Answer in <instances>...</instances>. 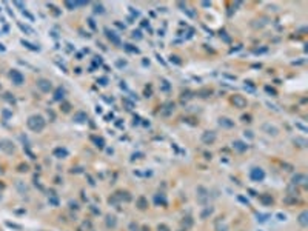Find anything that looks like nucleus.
Masks as SVG:
<instances>
[{"label":"nucleus","instance_id":"nucleus-23","mask_svg":"<svg viewBox=\"0 0 308 231\" xmlns=\"http://www.w3.org/2000/svg\"><path fill=\"white\" fill-rule=\"evenodd\" d=\"M92 140H94L96 146H99V148H103V146H105V140L102 137H92Z\"/></svg>","mask_w":308,"mask_h":231},{"label":"nucleus","instance_id":"nucleus-4","mask_svg":"<svg viewBox=\"0 0 308 231\" xmlns=\"http://www.w3.org/2000/svg\"><path fill=\"white\" fill-rule=\"evenodd\" d=\"M216 139H217V136H216L214 131H205V133L202 134L200 140H202L205 145H213V143L216 142Z\"/></svg>","mask_w":308,"mask_h":231},{"label":"nucleus","instance_id":"nucleus-20","mask_svg":"<svg viewBox=\"0 0 308 231\" xmlns=\"http://www.w3.org/2000/svg\"><path fill=\"white\" fill-rule=\"evenodd\" d=\"M259 200H261L264 205H273V202H274L273 197H271L270 194H261V196H259Z\"/></svg>","mask_w":308,"mask_h":231},{"label":"nucleus","instance_id":"nucleus-16","mask_svg":"<svg viewBox=\"0 0 308 231\" xmlns=\"http://www.w3.org/2000/svg\"><path fill=\"white\" fill-rule=\"evenodd\" d=\"M105 33H106V37L114 43V45H120V39H119V36H116V33L114 31H109V29H105Z\"/></svg>","mask_w":308,"mask_h":231},{"label":"nucleus","instance_id":"nucleus-27","mask_svg":"<svg viewBox=\"0 0 308 231\" xmlns=\"http://www.w3.org/2000/svg\"><path fill=\"white\" fill-rule=\"evenodd\" d=\"M257 217H259V219H257L259 222H266V219H268L270 216H268V214H257Z\"/></svg>","mask_w":308,"mask_h":231},{"label":"nucleus","instance_id":"nucleus-11","mask_svg":"<svg viewBox=\"0 0 308 231\" xmlns=\"http://www.w3.org/2000/svg\"><path fill=\"white\" fill-rule=\"evenodd\" d=\"M105 224H106L108 228H116V227H117V217H116L114 214H108V216L105 217Z\"/></svg>","mask_w":308,"mask_h":231},{"label":"nucleus","instance_id":"nucleus-28","mask_svg":"<svg viewBox=\"0 0 308 231\" xmlns=\"http://www.w3.org/2000/svg\"><path fill=\"white\" fill-rule=\"evenodd\" d=\"M139 230H140V228H139V225H137V224H134V222L130 224V231H139Z\"/></svg>","mask_w":308,"mask_h":231},{"label":"nucleus","instance_id":"nucleus-14","mask_svg":"<svg viewBox=\"0 0 308 231\" xmlns=\"http://www.w3.org/2000/svg\"><path fill=\"white\" fill-rule=\"evenodd\" d=\"M136 205H137V208L139 210H146L148 208V200H146V197L145 196H140V197H137V200H136Z\"/></svg>","mask_w":308,"mask_h":231},{"label":"nucleus","instance_id":"nucleus-33","mask_svg":"<svg viewBox=\"0 0 308 231\" xmlns=\"http://www.w3.org/2000/svg\"><path fill=\"white\" fill-rule=\"evenodd\" d=\"M242 120L243 122H251V116H242Z\"/></svg>","mask_w":308,"mask_h":231},{"label":"nucleus","instance_id":"nucleus-12","mask_svg":"<svg viewBox=\"0 0 308 231\" xmlns=\"http://www.w3.org/2000/svg\"><path fill=\"white\" fill-rule=\"evenodd\" d=\"M87 119H88V116H87V113H83V111H77L76 114H74V122L76 123H85L87 122Z\"/></svg>","mask_w":308,"mask_h":231},{"label":"nucleus","instance_id":"nucleus-24","mask_svg":"<svg viewBox=\"0 0 308 231\" xmlns=\"http://www.w3.org/2000/svg\"><path fill=\"white\" fill-rule=\"evenodd\" d=\"M63 96H65V90H63V88H59V90L56 91V97H54V99H56V100H62Z\"/></svg>","mask_w":308,"mask_h":231},{"label":"nucleus","instance_id":"nucleus-2","mask_svg":"<svg viewBox=\"0 0 308 231\" xmlns=\"http://www.w3.org/2000/svg\"><path fill=\"white\" fill-rule=\"evenodd\" d=\"M250 179L253 180V182H264L265 179V171L261 168V167H253L251 170H250Z\"/></svg>","mask_w":308,"mask_h":231},{"label":"nucleus","instance_id":"nucleus-17","mask_svg":"<svg viewBox=\"0 0 308 231\" xmlns=\"http://www.w3.org/2000/svg\"><path fill=\"white\" fill-rule=\"evenodd\" d=\"M154 202H156L157 205H162V207H167V205H168V200H167L165 194H162V193H159V194L154 196Z\"/></svg>","mask_w":308,"mask_h":231},{"label":"nucleus","instance_id":"nucleus-32","mask_svg":"<svg viewBox=\"0 0 308 231\" xmlns=\"http://www.w3.org/2000/svg\"><path fill=\"white\" fill-rule=\"evenodd\" d=\"M159 231H170V228L167 225H159Z\"/></svg>","mask_w":308,"mask_h":231},{"label":"nucleus","instance_id":"nucleus-9","mask_svg":"<svg viewBox=\"0 0 308 231\" xmlns=\"http://www.w3.org/2000/svg\"><path fill=\"white\" fill-rule=\"evenodd\" d=\"M11 79L14 80V83H16V85H22V83H23V80H25L23 74H22V73H19L17 69H12V73H11Z\"/></svg>","mask_w":308,"mask_h":231},{"label":"nucleus","instance_id":"nucleus-5","mask_svg":"<svg viewBox=\"0 0 308 231\" xmlns=\"http://www.w3.org/2000/svg\"><path fill=\"white\" fill-rule=\"evenodd\" d=\"M262 131L266 133L268 136H277V134H279V128H276L274 125H271V123H268V122L262 125Z\"/></svg>","mask_w":308,"mask_h":231},{"label":"nucleus","instance_id":"nucleus-1","mask_svg":"<svg viewBox=\"0 0 308 231\" xmlns=\"http://www.w3.org/2000/svg\"><path fill=\"white\" fill-rule=\"evenodd\" d=\"M28 128L34 133H40L42 130L45 128V119L40 116V114H34L28 119Z\"/></svg>","mask_w":308,"mask_h":231},{"label":"nucleus","instance_id":"nucleus-22","mask_svg":"<svg viewBox=\"0 0 308 231\" xmlns=\"http://www.w3.org/2000/svg\"><path fill=\"white\" fill-rule=\"evenodd\" d=\"M293 142H294V143H297V146H302V148H305V146H307V139H304V137H294L293 139Z\"/></svg>","mask_w":308,"mask_h":231},{"label":"nucleus","instance_id":"nucleus-31","mask_svg":"<svg viewBox=\"0 0 308 231\" xmlns=\"http://www.w3.org/2000/svg\"><path fill=\"white\" fill-rule=\"evenodd\" d=\"M69 207H71V208H73V210H74V208H76V210H79V205H77V203H76V202H73V200H71V202H69Z\"/></svg>","mask_w":308,"mask_h":231},{"label":"nucleus","instance_id":"nucleus-26","mask_svg":"<svg viewBox=\"0 0 308 231\" xmlns=\"http://www.w3.org/2000/svg\"><path fill=\"white\" fill-rule=\"evenodd\" d=\"M183 225H185V230H186V228H190V227L193 225V220H191V217H186V220H183Z\"/></svg>","mask_w":308,"mask_h":231},{"label":"nucleus","instance_id":"nucleus-34","mask_svg":"<svg viewBox=\"0 0 308 231\" xmlns=\"http://www.w3.org/2000/svg\"><path fill=\"white\" fill-rule=\"evenodd\" d=\"M142 153H137V154H132V159H142Z\"/></svg>","mask_w":308,"mask_h":231},{"label":"nucleus","instance_id":"nucleus-25","mask_svg":"<svg viewBox=\"0 0 308 231\" xmlns=\"http://www.w3.org/2000/svg\"><path fill=\"white\" fill-rule=\"evenodd\" d=\"M276 217H277V220H280V222L287 220V214H283V213H277V214H276Z\"/></svg>","mask_w":308,"mask_h":231},{"label":"nucleus","instance_id":"nucleus-15","mask_svg":"<svg viewBox=\"0 0 308 231\" xmlns=\"http://www.w3.org/2000/svg\"><path fill=\"white\" fill-rule=\"evenodd\" d=\"M219 125L222 128H234V122L231 119H228V117H220Z\"/></svg>","mask_w":308,"mask_h":231},{"label":"nucleus","instance_id":"nucleus-13","mask_svg":"<svg viewBox=\"0 0 308 231\" xmlns=\"http://www.w3.org/2000/svg\"><path fill=\"white\" fill-rule=\"evenodd\" d=\"M0 148L5 149L8 154L14 153V145H12V142H9V140H2V142H0Z\"/></svg>","mask_w":308,"mask_h":231},{"label":"nucleus","instance_id":"nucleus-3","mask_svg":"<svg viewBox=\"0 0 308 231\" xmlns=\"http://www.w3.org/2000/svg\"><path fill=\"white\" fill-rule=\"evenodd\" d=\"M231 102H233V105L236 106V108H247V105H248V102H247V99L243 97V96H239V94H236V96H233V99H231Z\"/></svg>","mask_w":308,"mask_h":231},{"label":"nucleus","instance_id":"nucleus-7","mask_svg":"<svg viewBox=\"0 0 308 231\" xmlns=\"http://www.w3.org/2000/svg\"><path fill=\"white\" fill-rule=\"evenodd\" d=\"M307 176L305 174H302V173H297L296 176H293V179H291V184L293 185H307Z\"/></svg>","mask_w":308,"mask_h":231},{"label":"nucleus","instance_id":"nucleus-30","mask_svg":"<svg viewBox=\"0 0 308 231\" xmlns=\"http://www.w3.org/2000/svg\"><path fill=\"white\" fill-rule=\"evenodd\" d=\"M245 137L253 139V137H254V134H253V131H245Z\"/></svg>","mask_w":308,"mask_h":231},{"label":"nucleus","instance_id":"nucleus-18","mask_svg":"<svg viewBox=\"0 0 308 231\" xmlns=\"http://www.w3.org/2000/svg\"><path fill=\"white\" fill-rule=\"evenodd\" d=\"M52 154H54L57 159H65V157H68V149H66V148H56Z\"/></svg>","mask_w":308,"mask_h":231},{"label":"nucleus","instance_id":"nucleus-19","mask_svg":"<svg viewBox=\"0 0 308 231\" xmlns=\"http://www.w3.org/2000/svg\"><path fill=\"white\" fill-rule=\"evenodd\" d=\"M297 222H299L302 227H307V225H308V211H307V210H304V211L299 214V217H297Z\"/></svg>","mask_w":308,"mask_h":231},{"label":"nucleus","instance_id":"nucleus-29","mask_svg":"<svg viewBox=\"0 0 308 231\" xmlns=\"http://www.w3.org/2000/svg\"><path fill=\"white\" fill-rule=\"evenodd\" d=\"M96 12H103V6L102 5H96V9H94Z\"/></svg>","mask_w":308,"mask_h":231},{"label":"nucleus","instance_id":"nucleus-8","mask_svg":"<svg viewBox=\"0 0 308 231\" xmlns=\"http://www.w3.org/2000/svg\"><path fill=\"white\" fill-rule=\"evenodd\" d=\"M233 149H236L237 153H245L248 149V145L242 140H234L233 142Z\"/></svg>","mask_w":308,"mask_h":231},{"label":"nucleus","instance_id":"nucleus-21","mask_svg":"<svg viewBox=\"0 0 308 231\" xmlns=\"http://www.w3.org/2000/svg\"><path fill=\"white\" fill-rule=\"evenodd\" d=\"M213 211H214V208H213V207H205V210L200 213V219H207L208 216H211V214H213Z\"/></svg>","mask_w":308,"mask_h":231},{"label":"nucleus","instance_id":"nucleus-10","mask_svg":"<svg viewBox=\"0 0 308 231\" xmlns=\"http://www.w3.org/2000/svg\"><path fill=\"white\" fill-rule=\"evenodd\" d=\"M37 87H39L43 92H49L51 91V88H52L51 82H49V80H46V79H40V80L37 82Z\"/></svg>","mask_w":308,"mask_h":231},{"label":"nucleus","instance_id":"nucleus-6","mask_svg":"<svg viewBox=\"0 0 308 231\" xmlns=\"http://www.w3.org/2000/svg\"><path fill=\"white\" fill-rule=\"evenodd\" d=\"M197 197H199V202L200 203H207V199L210 197L208 189L203 188V186H197Z\"/></svg>","mask_w":308,"mask_h":231}]
</instances>
